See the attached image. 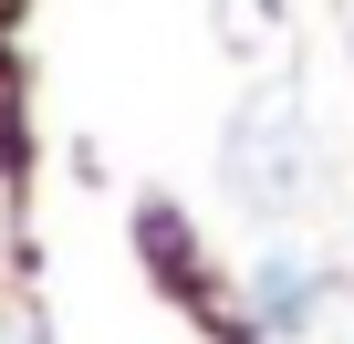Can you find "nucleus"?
Wrapping results in <instances>:
<instances>
[{"label": "nucleus", "mask_w": 354, "mask_h": 344, "mask_svg": "<svg viewBox=\"0 0 354 344\" xmlns=\"http://www.w3.org/2000/svg\"><path fill=\"white\" fill-rule=\"evenodd\" d=\"M0 344H42V323H32L21 302H11V313H0Z\"/></svg>", "instance_id": "3"}, {"label": "nucleus", "mask_w": 354, "mask_h": 344, "mask_svg": "<svg viewBox=\"0 0 354 344\" xmlns=\"http://www.w3.org/2000/svg\"><path fill=\"white\" fill-rule=\"evenodd\" d=\"M313 313V271H302V251H271L261 261V323H302Z\"/></svg>", "instance_id": "2"}, {"label": "nucleus", "mask_w": 354, "mask_h": 344, "mask_svg": "<svg viewBox=\"0 0 354 344\" xmlns=\"http://www.w3.org/2000/svg\"><path fill=\"white\" fill-rule=\"evenodd\" d=\"M230 188H240L250 209H271V219L302 199V115H292V105L261 94V105L230 125Z\"/></svg>", "instance_id": "1"}]
</instances>
